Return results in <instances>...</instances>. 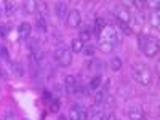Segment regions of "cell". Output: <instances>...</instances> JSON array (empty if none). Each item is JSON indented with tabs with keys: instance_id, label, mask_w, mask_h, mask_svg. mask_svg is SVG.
Returning a JSON list of instances; mask_svg holds the SVG:
<instances>
[{
	"instance_id": "1",
	"label": "cell",
	"mask_w": 160,
	"mask_h": 120,
	"mask_svg": "<svg viewBox=\"0 0 160 120\" xmlns=\"http://www.w3.org/2000/svg\"><path fill=\"white\" fill-rule=\"evenodd\" d=\"M139 48H141V51L144 53L146 56L154 58V56L158 55L160 45H158V40L154 38L152 35H149V34H141V35H139Z\"/></svg>"
},
{
	"instance_id": "2",
	"label": "cell",
	"mask_w": 160,
	"mask_h": 120,
	"mask_svg": "<svg viewBox=\"0 0 160 120\" xmlns=\"http://www.w3.org/2000/svg\"><path fill=\"white\" fill-rule=\"evenodd\" d=\"M133 77H135V80L142 87H149L151 82H152V72L146 64H135L133 66Z\"/></svg>"
},
{
	"instance_id": "3",
	"label": "cell",
	"mask_w": 160,
	"mask_h": 120,
	"mask_svg": "<svg viewBox=\"0 0 160 120\" xmlns=\"http://www.w3.org/2000/svg\"><path fill=\"white\" fill-rule=\"evenodd\" d=\"M98 37H99V43H108V45H112V47H115L120 42V35H118V32L114 26H104L99 31Z\"/></svg>"
},
{
	"instance_id": "4",
	"label": "cell",
	"mask_w": 160,
	"mask_h": 120,
	"mask_svg": "<svg viewBox=\"0 0 160 120\" xmlns=\"http://www.w3.org/2000/svg\"><path fill=\"white\" fill-rule=\"evenodd\" d=\"M53 58H55V61L61 66V68H68L72 62V53L66 47H59V48L55 50V53H53Z\"/></svg>"
},
{
	"instance_id": "5",
	"label": "cell",
	"mask_w": 160,
	"mask_h": 120,
	"mask_svg": "<svg viewBox=\"0 0 160 120\" xmlns=\"http://www.w3.org/2000/svg\"><path fill=\"white\" fill-rule=\"evenodd\" d=\"M87 117H88V112L82 104H72L71 106V114H69L71 120H87Z\"/></svg>"
},
{
	"instance_id": "6",
	"label": "cell",
	"mask_w": 160,
	"mask_h": 120,
	"mask_svg": "<svg viewBox=\"0 0 160 120\" xmlns=\"http://www.w3.org/2000/svg\"><path fill=\"white\" fill-rule=\"evenodd\" d=\"M80 21H82V15H80V11H78V10H72V11H69L68 19H66V22H68L69 28H77V26L80 24Z\"/></svg>"
},
{
	"instance_id": "7",
	"label": "cell",
	"mask_w": 160,
	"mask_h": 120,
	"mask_svg": "<svg viewBox=\"0 0 160 120\" xmlns=\"http://www.w3.org/2000/svg\"><path fill=\"white\" fill-rule=\"evenodd\" d=\"M75 87H77V80H75V77H72V75H68V77L64 78V88H66V93H68V95L74 96Z\"/></svg>"
},
{
	"instance_id": "8",
	"label": "cell",
	"mask_w": 160,
	"mask_h": 120,
	"mask_svg": "<svg viewBox=\"0 0 160 120\" xmlns=\"http://www.w3.org/2000/svg\"><path fill=\"white\" fill-rule=\"evenodd\" d=\"M128 117L130 120H144V111L142 108H139V106H133V108L128 111Z\"/></svg>"
},
{
	"instance_id": "9",
	"label": "cell",
	"mask_w": 160,
	"mask_h": 120,
	"mask_svg": "<svg viewBox=\"0 0 160 120\" xmlns=\"http://www.w3.org/2000/svg\"><path fill=\"white\" fill-rule=\"evenodd\" d=\"M108 88H109V80H106L104 88L96 91V95H95V104H102V101L106 99V96H108Z\"/></svg>"
},
{
	"instance_id": "10",
	"label": "cell",
	"mask_w": 160,
	"mask_h": 120,
	"mask_svg": "<svg viewBox=\"0 0 160 120\" xmlns=\"http://www.w3.org/2000/svg\"><path fill=\"white\" fill-rule=\"evenodd\" d=\"M117 21H118V24H128V21H130V11L127 8H120L117 11Z\"/></svg>"
},
{
	"instance_id": "11",
	"label": "cell",
	"mask_w": 160,
	"mask_h": 120,
	"mask_svg": "<svg viewBox=\"0 0 160 120\" xmlns=\"http://www.w3.org/2000/svg\"><path fill=\"white\" fill-rule=\"evenodd\" d=\"M31 31H32V28H31L29 22H21V24H19V29H18V34H19V37L24 40V38H28V37L31 35Z\"/></svg>"
},
{
	"instance_id": "12",
	"label": "cell",
	"mask_w": 160,
	"mask_h": 120,
	"mask_svg": "<svg viewBox=\"0 0 160 120\" xmlns=\"http://www.w3.org/2000/svg\"><path fill=\"white\" fill-rule=\"evenodd\" d=\"M37 10H38V2H35V0L24 2V11L28 13V15H34V13H37Z\"/></svg>"
},
{
	"instance_id": "13",
	"label": "cell",
	"mask_w": 160,
	"mask_h": 120,
	"mask_svg": "<svg viewBox=\"0 0 160 120\" xmlns=\"http://www.w3.org/2000/svg\"><path fill=\"white\" fill-rule=\"evenodd\" d=\"M55 10H56L58 18L64 19V18H66V13H68V3H64V2H58V3H56V7H55Z\"/></svg>"
},
{
	"instance_id": "14",
	"label": "cell",
	"mask_w": 160,
	"mask_h": 120,
	"mask_svg": "<svg viewBox=\"0 0 160 120\" xmlns=\"http://www.w3.org/2000/svg\"><path fill=\"white\" fill-rule=\"evenodd\" d=\"M106 118V112H104V109H93L91 112H90V120H104Z\"/></svg>"
},
{
	"instance_id": "15",
	"label": "cell",
	"mask_w": 160,
	"mask_h": 120,
	"mask_svg": "<svg viewBox=\"0 0 160 120\" xmlns=\"http://www.w3.org/2000/svg\"><path fill=\"white\" fill-rule=\"evenodd\" d=\"M71 50L74 53H80V51H83V42H80L78 38H74L72 42H71Z\"/></svg>"
},
{
	"instance_id": "16",
	"label": "cell",
	"mask_w": 160,
	"mask_h": 120,
	"mask_svg": "<svg viewBox=\"0 0 160 120\" xmlns=\"http://www.w3.org/2000/svg\"><path fill=\"white\" fill-rule=\"evenodd\" d=\"M3 5H5V15L7 16H11L13 13L16 11V3L15 2H10V0H8V2H5Z\"/></svg>"
},
{
	"instance_id": "17",
	"label": "cell",
	"mask_w": 160,
	"mask_h": 120,
	"mask_svg": "<svg viewBox=\"0 0 160 120\" xmlns=\"http://www.w3.org/2000/svg\"><path fill=\"white\" fill-rule=\"evenodd\" d=\"M90 37H91V31L88 29V28H85L83 31H80V35H78V40H80V42H88V40H90Z\"/></svg>"
},
{
	"instance_id": "18",
	"label": "cell",
	"mask_w": 160,
	"mask_h": 120,
	"mask_svg": "<svg viewBox=\"0 0 160 120\" xmlns=\"http://www.w3.org/2000/svg\"><path fill=\"white\" fill-rule=\"evenodd\" d=\"M37 28L42 31V32L47 31V18H45V16L38 15V18H37Z\"/></svg>"
},
{
	"instance_id": "19",
	"label": "cell",
	"mask_w": 160,
	"mask_h": 120,
	"mask_svg": "<svg viewBox=\"0 0 160 120\" xmlns=\"http://www.w3.org/2000/svg\"><path fill=\"white\" fill-rule=\"evenodd\" d=\"M111 69H112L114 72H117V71L122 69V61H120V58H112V59H111Z\"/></svg>"
},
{
	"instance_id": "20",
	"label": "cell",
	"mask_w": 160,
	"mask_h": 120,
	"mask_svg": "<svg viewBox=\"0 0 160 120\" xmlns=\"http://www.w3.org/2000/svg\"><path fill=\"white\" fill-rule=\"evenodd\" d=\"M87 91H88V87H82V85H78L77 83V87H75V91H74V96H85L87 95Z\"/></svg>"
},
{
	"instance_id": "21",
	"label": "cell",
	"mask_w": 160,
	"mask_h": 120,
	"mask_svg": "<svg viewBox=\"0 0 160 120\" xmlns=\"http://www.w3.org/2000/svg\"><path fill=\"white\" fill-rule=\"evenodd\" d=\"M99 83H101V75H95L91 80H90V85H88V90H95V88H98L99 87Z\"/></svg>"
},
{
	"instance_id": "22",
	"label": "cell",
	"mask_w": 160,
	"mask_h": 120,
	"mask_svg": "<svg viewBox=\"0 0 160 120\" xmlns=\"http://www.w3.org/2000/svg\"><path fill=\"white\" fill-rule=\"evenodd\" d=\"M151 24H152V28L158 29L160 28V19H158V10H155L152 13V16H151Z\"/></svg>"
},
{
	"instance_id": "23",
	"label": "cell",
	"mask_w": 160,
	"mask_h": 120,
	"mask_svg": "<svg viewBox=\"0 0 160 120\" xmlns=\"http://www.w3.org/2000/svg\"><path fill=\"white\" fill-rule=\"evenodd\" d=\"M59 106H61L59 99H53L51 104H50V111H51V112H58V111H59Z\"/></svg>"
},
{
	"instance_id": "24",
	"label": "cell",
	"mask_w": 160,
	"mask_h": 120,
	"mask_svg": "<svg viewBox=\"0 0 160 120\" xmlns=\"http://www.w3.org/2000/svg\"><path fill=\"white\" fill-rule=\"evenodd\" d=\"M83 51H85V55H87L88 58H91L93 55H95V48H93L91 45H88V47H83Z\"/></svg>"
},
{
	"instance_id": "25",
	"label": "cell",
	"mask_w": 160,
	"mask_h": 120,
	"mask_svg": "<svg viewBox=\"0 0 160 120\" xmlns=\"http://www.w3.org/2000/svg\"><path fill=\"white\" fill-rule=\"evenodd\" d=\"M104 28V21L101 19V18H98L96 19V28H95V31H96V34H99V31Z\"/></svg>"
},
{
	"instance_id": "26",
	"label": "cell",
	"mask_w": 160,
	"mask_h": 120,
	"mask_svg": "<svg viewBox=\"0 0 160 120\" xmlns=\"http://www.w3.org/2000/svg\"><path fill=\"white\" fill-rule=\"evenodd\" d=\"M133 5H135L136 8H142L146 3H144V2H138V0H136V2H133Z\"/></svg>"
},
{
	"instance_id": "27",
	"label": "cell",
	"mask_w": 160,
	"mask_h": 120,
	"mask_svg": "<svg viewBox=\"0 0 160 120\" xmlns=\"http://www.w3.org/2000/svg\"><path fill=\"white\" fill-rule=\"evenodd\" d=\"M106 120H117V117H115L114 114H111V115H108V117H106Z\"/></svg>"
},
{
	"instance_id": "28",
	"label": "cell",
	"mask_w": 160,
	"mask_h": 120,
	"mask_svg": "<svg viewBox=\"0 0 160 120\" xmlns=\"http://www.w3.org/2000/svg\"><path fill=\"white\" fill-rule=\"evenodd\" d=\"M58 120H71V118H69V117H66V115H61Z\"/></svg>"
},
{
	"instance_id": "29",
	"label": "cell",
	"mask_w": 160,
	"mask_h": 120,
	"mask_svg": "<svg viewBox=\"0 0 160 120\" xmlns=\"http://www.w3.org/2000/svg\"><path fill=\"white\" fill-rule=\"evenodd\" d=\"M5 120H15V118H11V117H7V118H5Z\"/></svg>"
},
{
	"instance_id": "30",
	"label": "cell",
	"mask_w": 160,
	"mask_h": 120,
	"mask_svg": "<svg viewBox=\"0 0 160 120\" xmlns=\"http://www.w3.org/2000/svg\"><path fill=\"white\" fill-rule=\"evenodd\" d=\"M117 120H118V118H117Z\"/></svg>"
}]
</instances>
